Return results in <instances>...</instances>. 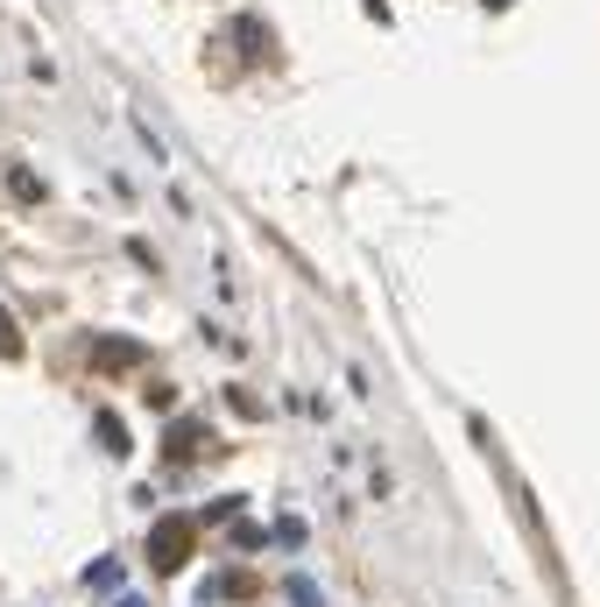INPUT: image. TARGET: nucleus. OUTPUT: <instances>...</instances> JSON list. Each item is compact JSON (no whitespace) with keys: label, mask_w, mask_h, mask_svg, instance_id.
<instances>
[{"label":"nucleus","mask_w":600,"mask_h":607,"mask_svg":"<svg viewBox=\"0 0 600 607\" xmlns=\"http://www.w3.org/2000/svg\"><path fill=\"white\" fill-rule=\"evenodd\" d=\"M191 537H199L191 515H163V523L148 530V572H156V580H177L184 558H191Z\"/></svg>","instance_id":"obj_1"},{"label":"nucleus","mask_w":600,"mask_h":607,"mask_svg":"<svg viewBox=\"0 0 600 607\" xmlns=\"http://www.w3.org/2000/svg\"><path fill=\"white\" fill-rule=\"evenodd\" d=\"M93 438H99L107 452H128V424H120L113 410H99V417H93Z\"/></svg>","instance_id":"obj_2"},{"label":"nucleus","mask_w":600,"mask_h":607,"mask_svg":"<svg viewBox=\"0 0 600 607\" xmlns=\"http://www.w3.org/2000/svg\"><path fill=\"white\" fill-rule=\"evenodd\" d=\"M85 586H93V594H113L120 586V558H99V566L85 572Z\"/></svg>","instance_id":"obj_3"},{"label":"nucleus","mask_w":600,"mask_h":607,"mask_svg":"<svg viewBox=\"0 0 600 607\" xmlns=\"http://www.w3.org/2000/svg\"><path fill=\"white\" fill-rule=\"evenodd\" d=\"M0 361H22V325L8 318V304H0Z\"/></svg>","instance_id":"obj_4"},{"label":"nucleus","mask_w":600,"mask_h":607,"mask_svg":"<svg viewBox=\"0 0 600 607\" xmlns=\"http://www.w3.org/2000/svg\"><path fill=\"white\" fill-rule=\"evenodd\" d=\"M120 607H142V600H134V594H128V600H120Z\"/></svg>","instance_id":"obj_5"}]
</instances>
